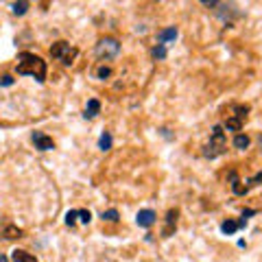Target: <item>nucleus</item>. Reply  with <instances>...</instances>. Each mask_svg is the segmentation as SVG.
I'll use <instances>...</instances> for the list:
<instances>
[{
    "mask_svg": "<svg viewBox=\"0 0 262 262\" xmlns=\"http://www.w3.org/2000/svg\"><path fill=\"white\" fill-rule=\"evenodd\" d=\"M3 238H5V241L22 238V229H18V227H13V225H9V227H5V229H3Z\"/></svg>",
    "mask_w": 262,
    "mask_h": 262,
    "instance_id": "obj_12",
    "label": "nucleus"
},
{
    "mask_svg": "<svg viewBox=\"0 0 262 262\" xmlns=\"http://www.w3.org/2000/svg\"><path fill=\"white\" fill-rule=\"evenodd\" d=\"M177 214H179L177 210H168V214H166V227H164V232H162L164 238H168V236L173 234V229L177 225Z\"/></svg>",
    "mask_w": 262,
    "mask_h": 262,
    "instance_id": "obj_8",
    "label": "nucleus"
},
{
    "mask_svg": "<svg viewBox=\"0 0 262 262\" xmlns=\"http://www.w3.org/2000/svg\"><path fill=\"white\" fill-rule=\"evenodd\" d=\"M0 85H5V88H9V85H13V77H9V75H5L3 79H0Z\"/></svg>",
    "mask_w": 262,
    "mask_h": 262,
    "instance_id": "obj_22",
    "label": "nucleus"
},
{
    "mask_svg": "<svg viewBox=\"0 0 262 262\" xmlns=\"http://www.w3.org/2000/svg\"><path fill=\"white\" fill-rule=\"evenodd\" d=\"M0 262H9V260H7V256H0Z\"/></svg>",
    "mask_w": 262,
    "mask_h": 262,
    "instance_id": "obj_24",
    "label": "nucleus"
},
{
    "mask_svg": "<svg viewBox=\"0 0 262 262\" xmlns=\"http://www.w3.org/2000/svg\"><path fill=\"white\" fill-rule=\"evenodd\" d=\"M98 149H101V151H110L112 149V136L110 134L101 136V140H98Z\"/></svg>",
    "mask_w": 262,
    "mask_h": 262,
    "instance_id": "obj_15",
    "label": "nucleus"
},
{
    "mask_svg": "<svg viewBox=\"0 0 262 262\" xmlns=\"http://www.w3.org/2000/svg\"><path fill=\"white\" fill-rule=\"evenodd\" d=\"M260 146H262V138H260Z\"/></svg>",
    "mask_w": 262,
    "mask_h": 262,
    "instance_id": "obj_25",
    "label": "nucleus"
},
{
    "mask_svg": "<svg viewBox=\"0 0 262 262\" xmlns=\"http://www.w3.org/2000/svg\"><path fill=\"white\" fill-rule=\"evenodd\" d=\"M75 223H77V210H70L68 214H66V225H68V227H72Z\"/></svg>",
    "mask_w": 262,
    "mask_h": 262,
    "instance_id": "obj_21",
    "label": "nucleus"
},
{
    "mask_svg": "<svg viewBox=\"0 0 262 262\" xmlns=\"http://www.w3.org/2000/svg\"><path fill=\"white\" fill-rule=\"evenodd\" d=\"M241 225L238 223H236V221H232V219H227L225 221V223L223 225H221V232H223V234H234L236 232V229H238Z\"/></svg>",
    "mask_w": 262,
    "mask_h": 262,
    "instance_id": "obj_14",
    "label": "nucleus"
},
{
    "mask_svg": "<svg viewBox=\"0 0 262 262\" xmlns=\"http://www.w3.org/2000/svg\"><path fill=\"white\" fill-rule=\"evenodd\" d=\"M11 260L13 262H37L35 256H31V253L24 251V249H13L11 251Z\"/></svg>",
    "mask_w": 262,
    "mask_h": 262,
    "instance_id": "obj_9",
    "label": "nucleus"
},
{
    "mask_svg": "<svg viewBox=\"0 0 262 262\" xmlns=\"http://www.w3.org/2000/svg\"><path fill=\"white\" fill-rule=\"evenodd\" d=\"M77 216H79V221L81 223H90V219H92V214H90V210H77Z\"/></svg>",
    "mask_w": 262,
    "mask_h": 262,
    "instance_id": "obj_17",
    "label": "nucleus"
},
{
    "mask_svg": "<svg viewBox=\"0 0 262 262\" xmlns=\"http://www.w3.org/2000/svg\"><path fill=\"white\" fill-rule=\"evenodd\" d=\"M112 75V68H107V66H101V68L96 70V77L98 79H107Z\"/></svg>",
    "mask_w": 262,
    "mask_h": 262,
    "instance_id": "obj_20",
    "label": "nucleus"
},
{
    "mask_svg": "<svg viewBox=\"0 0 262 262\" xmlns=\"http://www.w3.org/2000/svg\"><path fill=\"white\" fill-rule=\"evenodd\" d=\"M201 5H206V7H214V5H216V0H201Z\"/></svg>",
    "mask_w": 262,
    "mask_h": 262,
    "instance_id": "obj_23",
    "label": "nucleus"
},
{
    "mask_svg": "<svg viewBox=\"0 0 262 262\" xmlns=\"http://www.w3.org/2000/svg\"><path fill=\"white\" fill-rule=\"evenodd\" d=\"M229 114H225V122L221 127L227 129V131H241L245 120L249 116V105H243V103H234L227 107Z\"/></svg>",
    "mask_w": 262,
    "mask_h": 262,
    "instance_id": "obj_2",
    "label": "nucleus"
},
{
    "mask_svg": "<svg viewBox=\"0 0 262 262\" xmlns=\"http://www.w3.org/2000/svg\"><path fill=\"white\" fill-rule=\"evenodd\" d=\"M51 55H53V59L61 61L63 66H72L77 59V55H79V48L70 46L68 42H55L51 46Z\"/></svg>",
    "mask_w": 262,
    "mask_h": 262,
    "instance_id": "obj_4",
    "label": "nucleus"
},
{
    "mask_svg": "<svg viewBox=\"0 0 262 262\" xmlns=\"http://www.w3.org/2000/svg\"><path fill=\"white\" fill-rule=\"evenodd\" d=\"M175 37H177V29L175 27H170L166 31H160L158 33V42L160 44H166V42H170V39H175Z\"/></svg>",
    "mask_w": 262,
    "mask_h": 262,
    "instance_id": "obj_10",
    "label": "nucleus"
},
{
    "mask_svg": "<svg viewBox=\"0 0 262 262\" xmlns=\"http://www.w3.org/2000/svg\"><path fill=\"white\" fill-rule=\"evenodd\" d=\"M155 219H158V216H155V212L149 210V208L140 210V212H138V216H136V221H138V225H140V227H151L155 223Z\"/></svg>",
    "mask_w": 262,
    "mask_h": 262,
    "instance_id": "obj_7",
    "label": "nucleus"
},
{
    "mask_svg": "<svg viewBox=\"0 0 262 262\" xmlns=\"http://www.w3.org/2000/svg\"><path fill=\"white\" fill-rule=\"evenodd\" d=\"M31 140H33V144H35V149H39V151H53V149H55L53 138L46 136L44 131H33Z\"/></svg>",
    "mask_w": 262,
    "mask_h": 262,
    "instance_id": "obj_6",
    "label": "nucleus"
},
{
    "mask_svg": "<svg viewBox=\"0 0 262 262\" xmlns=\"http://www.w3.org/2000/svg\"><path fill=\"white\" fill-rule=\"evenodd\" d=\"M249 144H251V140H249V136L236 134V138H234V146H236V149H241V151H245V149H249Z\"/></svg>",
    "mask_w": 262,
    "mask_h": 262,
    "instance_id": "obj_13",
    "label": "nucleus"
},
{
    "mask_svg": "<svg viewBox=\"0 0 262 262\" xmlns=\"http://www.w3.org/2000/svg\"><path fill=\"white\" fill-rule=\"evenodd\" d=\"M46 70H48V66L39 55H35V53H20L18 55V63H15V72H18V75H27V77L37 79L39 83H44Z\"/></svg>",
    "mask_w": 262,
    "mask_h": 262,
    "instance_id": "obj_1",
    "label": "nucleus"
},
{
    "mask_svg": "<svg viewBox=\"0 0 262 262\" xmlns=\"http://www.w3.org/2000/svg\"><path fill=\"white\" fill-rule=\"evenodd\" d=\"M98 112H101V103H98L96 98H92V101H88V107H85L83 116H85V118H94Z\"/></svg>",
    "mask_w": 262,
    "mask_h": 262,
    "instance_id": "obj_11",
    "label": "nucleus"
},
{
    "mask_svg": "<svg viewBox=\"0 0 262 262\" xmlns=\"http://www.w3.org/2000/svg\"><path fill=\"white\" fill-rule=\"evenodd\" d=\"M27 9H29V3H27V0L13 3V13H15V15H24V13H27Z\"/></svg>",
    "mask_w": 262,
    "mask_h": 262,
    "instance_id": "obj_16",
    "label": "nucleus"
},
{
    "mask_svg": "<svg viewBox=\"0 0 262 262\" xmlns=\"http://www.w3.org/2000/svg\"><path fill=\"white\" fill-rule=\"evenodd\" d=\"M153 57L155 59H164V57H166V51H164V44H158L153 48Z\"/></svg>",
    "mask_w": 262,
    "mask_h": 262,
    "instance_id": "obj_19",
    "label": "nucleus"
},
{
    "mask_svg": "<svg viewBox=\"0 0 262 262\" xmlns=\"http://www.w3.org/2000/svg\"><path fill=\"white\" fill-rule=\"evenodd\" d=\"M118 53H120V44L114 37H105L96 44V55H98V59H103V61L114 59Z\"/></svg>",
    "mask_w": 262,
    "mask_h": 262,
    "instance_id": "obj_5",
    "label": "nucleus"
},
{
    "mask_svg": "<svg viewBox=\"0 0 262 262\" xmlns=\"http://www.w3.org/2000/svg\"><path fill=\"white\" fill-rule=\"evenodd\" d=\"M227 151V138H225V131L221 125L212 127V134H210V142L206 144V149H203V155L210 160L219 158V155H223Z\"/></svg>",
    "mask_w": 262,
    "mask_h": 262,
    "instance_id": "obj_3",
    "label": "nucleus"
},
{
    "mask_svg": "<svg viewBox=\"0 0 262 262\" xmlns=\"http://www.w3.org/2000/svg\"><path fill=\"white\" fill-rule=\"evenodd\" d=\"M101 219L103 221H112V223H114V221H118V212L116 210H107V212H103V214H101Z\"/></svg>",
    "mask_w": 262,
    "mask_h": 262,
    "instance_id": "obj_18",
    "label": "nucleus"
}]
</instances>
